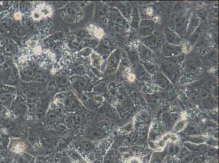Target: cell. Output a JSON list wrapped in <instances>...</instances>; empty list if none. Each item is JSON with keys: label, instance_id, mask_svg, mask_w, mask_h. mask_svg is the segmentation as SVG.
I'll list each match as a JSON object with an SVG mask.
<instances>
[{"label": "cell", "instance_id": "obj_8", "mask_svg": "<svg viewBox=\"0 0 219 163\" xmlns=\"http://www.w3.org/2000/svg\"><path fill=\"white\" fill-rule=\"evenodd\" d=\"M203 64L207 66H214L217 65L218 52L216 50H210L201 59Z\"/></svg>", "mask_w": 219, "mask_h": 163}, {"label": "cell", "instance_id": "obj_3", "mask_svg": "<svg viewBox=\"0 0 219 163\" xmlns=\"http://www.w3.org/2000/svg\"><path fill=\"white\" fill-rule=\"evenodd\" d=\"M173 27L175 32L180 37H186L188 21L185 17L182 14L176 15L173 20Z\"/></svg>", "mask_w": 219, "mask_h": 163}, {"label": "cell", "instance_id": "obj_34", "mask_svg": "<svg viewBox=\"0 0 219 163\" xmlns=\"http://www.w3.org/2000/svg\"><path fill=\"white\" fill-rule=\"evenodd\" d=\"M188 140L190 142H191L194 144H202L204 143L205 140L203 138L200 137V136H190L188 139Z\"/></svg>", "mask_w": 219, "mask_h": 163}, {"label": "cell", "instance_id": "obj_18", "mask_svg": "<svg viewBox=\"0 0 219 163\" xmlns=\"http://www.w3.org/2000/svg\"><path fill=\"white\" fill-rule=\"evenodd\" d=\"M201 102L202 103L203 107L206 110L212 109L216 105V102L215 99L210 96L205 99H202Z\"/></svg>", "mask_w": 219, "mask_h": 163}, {"label": "cell", "instance_id": "obj_21", "mask_svg": "<svg viewBox=\"0 0 219 163\" xmlns=\"http://www.w3.org/2000/svg\"><path fill=\"white\" fill-rule=\"evenodd\" d=\"M128 57L130 62L133 64H137L139 60V56L138 55V52L134 48H130L127 51Z\"/></svg>", "mask_w": 219, "mask_h": 163}, {"label": "cell", "instance_id": "obj_24", "mask_svg": "<svg viewBox=\"0 0 219 163\" xmlns=\"http://www.w3.org/2000/svg\"><path fill=\"white\" fill-rule=\"evenodd\" d=\"M188 98L189 101L192 103L193 104H197L198 103H201V99L200 95L198 94V92L197 91H193L188 94Z\"/></svg>", "mask_w": 219, "mask_h": 163}, {"label": "cell", "instance_id": "obj_4", "mask_svg": "<svg viewBox=\"0 0 219 163\" xmlns=\"http://www.w3.org/2000/svg\"><path fill=\"white\" fill-rule=\"evenodd\" d=\"M155 25V23L152 20L146 19L141 21L138 29L139 34L143 38L152 35L154 31Z\"/></svg>", "mask_w": 219, "mask_h": 163}, {"label": "cell", "instance_id": "obj_20", "mask_svg": "<svg viewBox=\"0 0 219 163\" xmlns=\"http://www.w3.org/2000/svg\"><path fill=\"white\" fill-rule=\"evenodd\" d=\"M132 25L134 28L138 29L140 23V14L137 8H134L132 12Z\"/></svg>", "mask_w": 219, "mask_h": 163}, {"label": "cell", "instance_id": "obj_19", "mask_svg": "<svg viewBox=\"0 0 219 163\" xmlns=\"http://www.w3.org/2000/svg\"><path fill=\"white\" fill-rule=\"evenodd\" d=\"M73 86L77 91H82L86 89L87 87V84L83 79H75L73 81Z\"/></svg>", "mask_w": 219, "mask_h": 163}, {"label": "cell", "instance_id": "obj_15", "mask_svg": "<svg viewBox=\"0 0 219 163\" xmlns=\"http://www.w3.org/2000/svg\"><path fill=\"white\" fill-rule=\"evenodd\" d=\"M117 9L128 21L131 19L133 12L131 7L128 4L124 2H118Z\"/></svg>", "mask_w": 219, "mask_h": 163}, {"label": "cell", "instance_id": "obj_28", "mask_svg": "<svg viewBox=\"0 0 219 163\" xmlns=\"http://www.w3.org/2000/svg\"><path fill=\"white\" fill-rule=\"evenodd\" d=\"M186 121L185 120H181L175 122L173 126V130L175 132H179L185 128Z\"/></svg>", "mask_w": 219, "mask_h": 163}, {"label": "cell", "instance_id": "obj_7", "mask_svg": "<svg viewBox=\"0 0 219 163\" xmlns=\"http://www.w3.org/2000/svg\"><path fill=\"white\" fill-rule=\"evenodd\" d=\"M161 51L165 57L169 58L182 54L183 48L180 45H173L166 43L163 45Z\"/></svg>", "mask_w": 219, "mask_h": 163}, {"label": "cell", "instance_id": "obj_31", "mask_svg": "<svg viewBox=\"0 0 219 163\" xmlns=\"http://www.w3.org/2000/svg\"><path fill=\"white\" fill-rule=\"evenodd\" d=\"M22 74L25 79H31L34 77V72L32 69H25L22 71Z\"/></svg>", "mask_w": 219, "mask_h": 163}, {"label": "cell", "instance_id": "obj_13", "mask_svg": "<svg viewBox=\"0 0 219 163\" xmlns=\"http://www.w3.org/2000/svg\"><path fill=\"white\" fill-rule=\"evenodd\" d=\"M200 22V20L198 16H197L196 15H193L191 18L189 22L188 23L186 37H189L190 35L198 28Z\"/></svg>", "mask_w": 219, "mask_h": 163}, {"label": "cell", "instance_id": "obj_27", "mask_svg": "<svg viewBox=\"0 0 219 163\" xmlns=\"http://www.w3.org/2000/svg\"><path fill=\"white\" fill-rule=\"evenodd\" d=\"M148 135V130L147 127L141 128L138 130L137 134L136 135V137L138 138L139 141H143L146 140L147 138Z\"/></svg>", "mask_w": 219, "mask_h": 163}, {"label": "cell", "instance_id": "obj_38", "mask_svg": "<svg viewBox=\"0 0 219 163\" xmlns=\"http://www.w3.org/2000/svg\"><path fill=\"white\" fill-rule=\"evenodd\" d=\"M74 71L78 74H82L85 71V68L82 65H77L74 68Z\"/></svg>", "mask_w": 219, "mask_h": 163}, {"label": "cell", "instance_id": "obj_36", "mask_svg": "<svg viewBox=\"0 0 219 163\" xmlns=\"http://www.w3.org/2000/svg\"><path fill=\"white\" fill-rule=\"evenodd\" d=\"M179 152V149L176 145L173 143H171L169 148V155H175Z\"/></svg>", "mask_w": 219, "mask_h": 163}, {"label": "cell", "instance_id": "obj_5", "mask_svg": "<svg viewBox=\"0 0 219 163\" xmlns=\"http://www.w3.org/2000/svg\"><path fill=\"white\" fill-rule=\"evenodd\" d=\"M109 18L113 25L124 27L128 25V21L123 17L117 8H113L109 12Z\"/></svg>", "mask_w": 219, "mask_h": 163}, {"label": "cell", "instance_id": "obj_32", "mask_svg": "<svg viewBox=\"0 0 219 163\" xmlns=\"http://www.w3.org/2000/svg\"><path fill=\"white\" fill-rule=\"evenodd\" d=\"M185 132L190 135H197L199 134V130L197 128L194 126H189L186 128Z\"/></svg>", "mask_w": 219, "mask_h": 163}, {"label": "cell", "instance_id": "obj_6", "mask_svg": "<svg viewBox=\"0 0 219 163\" xmlns=\"http://www.w3.org/2000/svg\"><path fill=\"white\" fill-rule=\"evenodd\" d=\"M121 51L119 48H117L115 51L113 52L107 60V69L108 70L113 71L117 69L121 59Z\"/></svg>", "mask_w": 219, "mask_h": 163}, {"label": "cell", "instance_id": "obj_22", "mask_svg": "<svg viewBox=\"0 0 219 163\" xmlns=\"http://www.w3.org/2000/svg\"><path fill=\"white\" fill-rule=\"evenodd\" d=\"M96 15L99 19H102L109 14V11L107 7L103 4H99L96 10Z\"/></svg>", "mask_w": 219, "mask_h": 163}, {"label": "cell", "instance_id": "obj_23", "mask_svg": "<svg viewBox=\"0 0 219 163\" xmlns=\"http://www.w3.org/2000/svg\"><path fill=\"white\" fill-rule=\"evenodd\" d=\"M185 58V54L182 53L180 54L177 56H173V57L167 58L166 60H168L169 62H171L173 64L180 65V64L183 63Z\"/></svg>", "mask_w": 219, "mask_h": 163}, {"label": "cell", "instance_id": "obj_14", "mask_svg": "<svg viewBox=\"0 0 219 163\" xmlns=\"http://www.w3.org/2000/svg\"><path fill=\"white\" fill-rule=\"evenodd\" d=\"M138 53L139 58L143 60H150L154 58V54L152 50L149 49L143 44H141L138 46Z\"/></svg>", "mask_w": 219, "mask_h": 163}, {"label": "cell", "instance_id": "obj_35", "mask_svg": "<svg viewBox=\"0 0 219 163\" xmlns=\"http://www.w3.org/2000/svg\"><path fill=\"white\" fill-rule=\"evenodd\" d=\"M198 94L200 95L201 99H205L209 96L210 92L206 88H202L198 92Z\"/></svg>", "mask_w": 219, "mask_h": 163}, {"label": "cell", "instance_id": "obj_39", "mask_svg": "<svg viewBox=\"0 0 219 163\" xmlns=\"http://www.w3.org/2000/svg\"><path fill=\"white\" fill-rule=\"evenodd\" d=\"M1 99H2L3 102H6L7 101H9L12 99V95L10 94V93H3V94H2L1 96Z\"/></svg>", "mask_w": 219, "mask_h": 163}, {"label": "cell", "instance_id": "obj_12", "mask_svg": "<svg viewBox=\"0 0 219 163\" xmlns=\"http://www.w3.org/2000/svg\"><path fill=\"white\" fill-rule=\"evenodd\" d=\"M143 45L150 50H155L158 45L159 39L158 36L155 34H152L142 39Z\"/></svg>", "mask_w": 219, "mask_h": 163}, {"label": "cell", "instance_id": "obj_30", "mask_svg": "<svg viewBox=\"0 0 219 163\" xmlns=\"http://www.w3.org/2000/svg\"><path fill=\"white\" fill-rule=\"evenodd\" d=\"M67 14L68 16L70 18H74L76 17L79 14V11L76 8L74 7H70L67 9Z\"/></svg>", "mask_w": 219, "mask_h": 163}, {"label": "cell", "instance_id": "obj_42", "mask_svg": "<svg viewBox=\"0 0 219 163\" xmlns=\"http://www.w3.org/2000/svg\"><path fill=\"white\" fill-rule=\"evenodd\" d=\"M24 149H25V147L23 145L18 144L15 149L17 150L18 152H20V151H23Z\"/></svg>", "mask_w": 219, "mask_h": 163}, {"label": "cell", "instance_id": "obj_29", "mask_svg": "<svg viewBox=\"0 0 219 163\" xmlns=\"http://www.w3.org/2000/svg\"><path fill=\"white\" fill-rule=\"evenodd\" d=\"M55 82L57 85L61 87H65L69 84L68 79H67L66 77L63 76L57 77Z\"/></svg>", "mask_w": 219, "mask_h": 163}, {"label": "cell", "instance_id": "obj_2", "mask_svg": "<svg viewBox=\"0 0 219 163\" xmlns=\"http://www.w3.org/2000/svg\"><path fill=\"white\" fill-rule=\"evenodd\" d=\"M183 69L186 74H194L200 70L202 66L201 59L189 56L185 58L183 62Z\"/></svg>", "mask_w": 219, "mask_h": 163}, {"label": "cell", "instance_id": "obj_1", "mask_svg": "<svg viewBox=\"0 0 219 163\" xmlns=\"http://www.w3.org/2000/svg\"><path fill=\"white\" fill-rule=\"evenodd\" d=\"M161 72L169 79L172 83L177 82L180 76V65L166 60L161 65Z\"/></svg>", "mask_w": 219, "mask_h": 163}, {"label": "cell", "instance_id": "obj_41", "mask_svg": "<svg viewBox=\"0 0 219 163\" xmlns=\"http://www.w3.org/2000/svg\"><path fill=\"white\" fill-rule=\"evenodd\" d=\"M188 150L187 149H183L180 152V157H182V158H183L184 157H185L186 155H187L188 154Z\"/></svg>", "mask_w": 219, "mask_h": 163}, {"label": "cell", "instance_id": "obj_25", "mask_svg": "<svg viewBox=\"0 0 219 163\" xmlns=\"http://www.w3.org/2000/svg\"><path fill=\"white\" fill-rule=\"evenodd\" d=\"M142 64L149 74H154L158 71V66H156L153 63L149 62H143Z\"/></svg>", "mask_w": 219, "mask_h": 163}, {"label": "cell", "instance_id": "obj_17", "mask_svg": "<svg viewBox=\"0 0 219 163\" xmlns=\"http://www.w3.org/2000/svg\"><path fill=\"white\" fill-rule=\"evenodd\" d=\"M113 49V47L109 40L107 39L102 40L100 43V52L103 54L109 55V54L112 51Z\"/></svg>", "mask_w": 219, "mask_h": 163}, {"label": "cell", "instance_id": "obj_11", "mask_svg": "<svg viewBox=\"0 0 219 163\" xmlns=\"http://www.w3.org/2000/svg\"><path fill=\"white\" fill-rule=\"evenodd\" d=\"M178 115L177 113H171L169 112H164L161 115V120L165 128L167 129L172 127L177 120Z\"/></svg>", "mask_w": 219, "mask_h": 163}, {"label": "cell", "instance_id": "obj_37", "mask_svg": "<svg viewBox=\"0 0 219 163\" xmlns=\"http://www.w3.org/2000/svg\"><path fill=\"white\" fill-rule=\"evenodd\" d=\"M195 159V155L192 154H188L183 158V161L184 163H191Z\"/></svg>", "mask_w": 219, "mask_h": 163}, {"label": "cell", "instance_id": "obj_10", "mask_svg": "<svg viewBox=\"0 0 219 163\" xmlns=\"http://www.w3.org/2000/svg\"><path fill=\"white\" fill-rule=\"evenodd\" d=\"M155 83L165 90H169L172 87V83L161 71L155 73Z\"/></svg>", "mask_w": 219, "mask_h": 163}, {"label": "cell", "instance_id": "obj_26", "mask_svg": "<svg viewBox=\"0 0 219 163\" xmlns=\"http://www.w3.org/2000/svg\"><path fill=\"white\" fill-rule=\"evenodd\" d=\"M201 35V29L197 28L189 37V42L190 43V45H195L200 39Z\"/></svg>", "mask_w": 219, "mask_h": 163}, {"label": "cell", "instance_id": "obj_9", "mask_svg": "<svg viewBox=\"0 0 219 163\" xmlns=\"http://www.w3.org/2000/svg\"><path fill=\"white\" fill-rule=\"evenodd\" d=\"M165 37L167 43L173 45H180L183 41L182 38L180 35L175 33V31L169 28H166L165 29Z\"/></svg>", "mask_w": 219, "mask_h": 163}, {"label": "cell", "instance_id": "obj_33", "mask_svg": "<svg viewBox=\"0 0 219 163\" xmlns=\"http://www.w3.org/2000/svg\"><path fill=\"white\" fill-rule=\"evenodd\" d=\"M136 139V135L132 133L128 135L124 140V143L127 145H132L135 142Z\"/></svg>", "mask_w": 219, "mask_h": 163}, {"label": "cell", "instance_id": "obj_40", "mask_svg": "<svg viewBox=\"0 0 219 163\" xmlns=\"http://www.w3.org/2000/svg\"><path fill=\"white\" fill-rule=\"evenodd\" d=\"M128 163H142L141 160L136 157H132L128 159Z\"/></svg>", "mask_w": 219, "mask_h": 163}, {"label": "cell", "instance_id": "obj_16", "mask_svg": "<svg viewBox=\"0 0 219 163\" xmlns=\"http://www.w3.org/2000/svg\"><path fill=\"white\" fill-rule=\"evenodd\" d=\"M135 74L139 79L147 81L150 79V76L142 64H137L135 67Z\"/></svg>", "mask_w": 219, "mask_h": 163}]
</instances>
